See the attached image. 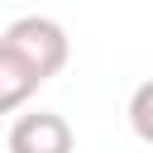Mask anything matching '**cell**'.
Listing matches in <instances>:
<instances>
[{"mask_svg":"<svg viewBox=\"0 0 153 153\" xmlns=\"http://www.w3.org/2000/svg\"><path fill=\"white\" fill-rule=\"evenodd\" d=\"M0 48H10L38 81L57 76V72L67 67V53H72L67 29H62L57 19H48V14H24V19H14V24L0 33Z\"/></svg>","mask_w":153,"mask_h":153,"instance_id":"1","label":"cell"},{"mask_svg":"<svg viewBox=\"0 0 153 153\" xmlns=\"http://www.w3.org/2000/svg\"><path fill=\"white\" fill-rule=\"evenodd\" d=\"M43 81L10 53V48H0V115H10V110H19L33 91H38Z\"/></svg>","mask_w":153,"mask_h":153,"instance_id":"3","label":"cell"},{"mask_svg":"<svg viewBox=\"0 0 153 153\" xmlns=\"http://www.w3.org/2000/svg\"><path fill=\"white\" fill-rule=\"evenodd\" d=\"M148 100H153V86H139V91H134V129H139V139L153 134V129H148Z\"/></svg>","mask_w":153,"mask_h":153,"instance_id":"4","label":"cell"},{"mask_svg":"<svg viewBox=\"0 0 153 153\" xmlns=\"http://www.w3.org/2000/svg\"><path fill=\"white\" fill-rule=\"evenodd\" d=\"M10 153H72V124L57 110L19 115L10 129Z\"/></svg>","mask_w":153,"mask_h":153,"instance_id":"2","label":"cell"}]
</instances>
